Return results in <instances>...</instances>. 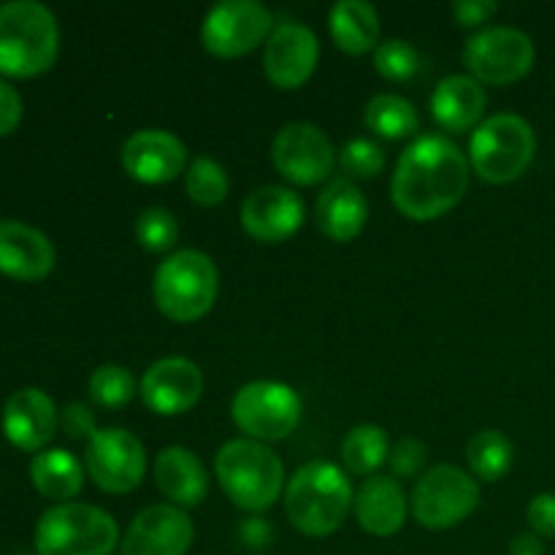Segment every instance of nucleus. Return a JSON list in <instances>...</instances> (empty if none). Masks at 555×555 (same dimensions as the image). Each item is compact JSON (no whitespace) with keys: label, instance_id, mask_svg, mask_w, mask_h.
Here are the masks:
<instances>
[{"label":"nucleus","instance_id":"40","mask_svg":"<svg viewBox=\"0 0 555 555\" xmlns=\"http://www.w3.org/2000/svg\"><path fill=\"white\" fill-rule=\"evenodd\" d=\"M238 537H242L244 545L266 547V542L271 540V529L263 518H249L244 520L242 529H238Z\"/></svg>","mask_w":555,"mask_h":555},{"label":"nucleus","instance_id":"25","mask_svg":"<svg viewBox=\"0 0 555 555\" xmlns=\"http://www.w3.org/2000/svg\"><path fill=\"white\" fill-rule=\"evenodd\" d=\"M331 36L347 54H366L379 43L377 9L366 0H339L328 14Z\"/></svg>","mask_w":555,"mask_h":555},{"label":"nucleus","instance_id":"23","mask_svg":"<svg viewBox=\"0 0 555 555\" xmlns=\"http://www.w3.org/2000/svg\"><path fill=\"white\" fill-rule=\"evenodd\" d=\"M314 217H318L320 231L334 242H350L363 231L369 217L366 195L361 193L350 179H334L323 188L314 204Z\"/></svg>","mask_w":555,"mask_h":555},{"label":"nucleus","instance_id":"42","mask_svg":"<svg viewBox=\"0 0 555 555\" xmlns=\"http://www.w3.org/2000/svg\"><path fill=\"white\" fill-rule=\"evenodd\" d=\"M20 555H25V553H20Z\"/></svg>","mask_w":555,"mask_h":555},{"label":"nucleus","instance_id":"35","mask_svg":"<svg viewBox=\"0 0 555 555\" xmlns=\"http://www.w3.org/2000/svg\"><path fill=\"white\" fill-rule=\"evenodd\" d=\"M393 477H415L426 464V444L417 437H401L388 453Z\"/></svg>","mask_w":555,"mask_h":555},{"label":"nucleus","instance_id":"1","mask_svg":"<svg viewBox=\"0 0 555 555\" xmlns=\"http://www.w3.org/2000/svg\"><path fill=\"white\" fill-rule=\"evenodd\" d=\"M469 157L442 133L417 135L399 157L390 193L401 215L437 220L448 215L469 188Z\"/></svg>","mask_w":555,"mask_h":555},{"label":"nucleus","instance_id":"9","mask_svg":"<svg viewBox=\"0 0 555 555\" xmlns=\"http://www.w3.org/2000/svg\"><path fill=\"white\" fill-rule=\"evenodd\" d=\"M534 41L513 25H491L472 33L464 47L466 68L486 85H513L534 65Z\"/></svg>","mask_w":555,"mask_h":555},{"label":"nucleus","instance_id":"41","mask_svg":"<svg viewBox=\"0 0 555 555\" xmlns=\"http://www.w3.org/2000/svg\"><path fill=\"white\" fill-rule=\"evenodd\" d=\"M509 555H545V542L534 531L531 534H518L509 542Z\"/></svg>","mask_w":555,"mask_h":555},{"label":"nucleus","instance_id":"36","mask_svg":"<svg viewBox=\"0 0 555 555\" xmlns=\"http://www.w3.org/2000/svg\"><path fill=\"white\" fill-rule=\"evenodd\" d=\"M60 423H63V431L68 434L70 439H87V442H90L92 434L98 431L95 412H92V406H87L85 401H74V404L65 406L63 415H60Z\"/></svg>","mask_w":555,"mask_h":555},{"label":"nucleus","instance_id":"15","mask_svg":"<svg viewBox=\"0 0 555 555\" xmlns=\"http://www.w3.org/2000/svg\"><path fill=\"white\" fill-rule=\"evenodd\" d=\"M141 399L157 415H182L193 410L204 390V374L190 358L171 356L152 363L141 377Z\"/></svg>","mask_w":555,"mask_h":555},{"label":"nucleus","instance_id":"20","mask_svg":"<svg viewBox=\"0 0 555 555\" xmlns=\"http://www.w3.org/2000/svg\"><path fill=\"white\" fill-rule=\"evenodd\" d=\"M54 269V247L47 233L20 220H0V274L36 282Z\"/></svg>","mask_w":555,"mask_h":555},{"label":"nucleus","instance_id":"13","mask_svg":"<svg viewBox=\"0 0 555 555\" xmlns=\"http://www.w3.org/2000/svg\"><path fill=\"white\" fill-rule=\"evenodd\" d=\"M276 171L293 184H318L334 171L336 150L312 122H287L271 144Z\"/></svg>","mask_w":555,"mask_h":555},{"label":"nucleus","instance_id":"11","mask_svg":"<svg viewBox=\"0 0 555 555\" xmlns=\"http://www.w3.org/2000/svg\"><path fill=\"white\" fill-rule=\"evenodd\" d=\"M274 16L258 0H222L206 14L201 38L206 52L217 57H238L260 41H269Z\"/></svg>","mask_w":555,"mask_h":555},{"label":"nucleus","instance_id":"30","mask_svg":"<svg viewBox=\"0 0 555 555\" xmlns=\"http://www.w3.org/2000/svg\"><path fill=\"white\" fill-rule=\"evenodd\" d=\"M184 190L201 206L220 204L228 195V173L215 157L198 155L184 171Z\"/></svg>","mask_w":555,"mask_h":555},{"label":"nucleus","instance_id":"6","mask_svg":"<svg viewBox=\"0 0 555 555\" xmlns=\"http://www.w3.org/2000/svg\"><path fill=\"white\" fill-rule=\"evenodd\" d=\"M117 547V520L95 504H54L36 524V555H112Z\"/></svg>","mask_w":555,"mask_h":555},{"label":"nucleus","instance_id":"21","mask_svg":"<svg viewBox=\"0 0 555 555\" xmlns=\"http://www.w3.org/2000/svg\"><path fill=\"white\" fill-rule=\"evenodd\" d=\"M356 520L363 531L374 537H390L404 526L406 520V493L396 477L374 475L363 480V486L352 499Z\"/></svg>","mask_w":555,"mask_h":555},{"label":"nucleus","instance_id":"37","mask_svg":"<svg viewBox=\"0 0 555 555\" xmlns=\"http://www.w3.org/2000/svg\"><path fill=\"white\" fill-rule=\"evenodd\" d=\"M526 518H529L531 531L537 537L555 540V493H540V496L531 499Z\"/></svg>","mask_w":555,"mask_h":555},{"label":"nucleus","instance_id":"28","mask_svg":"<svg viewBox=\"0 0 555 555\" xmlns=\"http://www.w3.org/2000/svg\"><path fill=\"white\" fill-rule=\"evenodd\" d=\"M388 434L374 423H361L341 442V461L352 475L361 477H374V472L388 461Z\"/></svg>","mask_w":555,"mask_h":555},{"label":"nucleus","instance_id":"32","mask_svg":"<svg viewBox=\"0 0 555 555\" xmlns=\"http://www.w3.org/2000/svg\"><path fill=\"white\" fill-rule=\"evenodd\" d=\"M135 238L146 253H168L179 242V222L163 206H150L135 217Z\"/></svg>","mask_w":555,"mask_h":555},{"label":"nucleus","instance_id":"26","mask_svg":"<svg viewBox=\"0 0 555 555\" xmlns=\"http://www.w3.org/2000/svg\"><path fill=\"white\" fill-rule=\"evenodd\" d=\"M30 480L43 499L65 504L85 486V466L68 450H41L30 461Z\"/></svg>","mask_w":555,"mask_h":555},{"label":"nucleus","instance_id":"5","mask_svg":"<svg viewBox=\"0 0 555 555\" xmlns=\"http://www.w3.org/2000/svg\"><path fill=\"white\" fill-rule=\"evenodd\" d=\"M220 274L215 260L198 249H179L168 255L155 271L152 296L157 309L177 323L201 320L217 301Z\"/></svg>","mask_w":555,"mask_h":555},{"label":"nucleus","instance_id":"10","mask_svg":"<svg viewBox=\"0 0 555 555\" xmlns=\"http://www.w3.org/2000/svg\"><path fill=\"white\" fill-rule=\"evenodd\" d=\"M480 486L475 477L453 464H437L415 482L412 515L426 529H450L475 513Z\"/></svg>","mask_w":555,"mask_h":555},{"label":"nucleus","instance_id":"2","mask_svg":"<svg viewBox=\"0 0 555 555\" xmlns=\"http://www.w3.org/2000/svg\"><path fill=\"white\" fill-rule=\"evenodd\" d=\"M350 477L331 461H309L293 472L285 488V513L293 529L307 537H328L341 529L352 507Z\"/></svg>","mask_w":555,"mask_h":555},{"label":"nucleus","instance_id":"19","mask_svg":"<svg viewBox=\"0 0 555 555\" xmlns=\"http://www.w3.org/2000/svg\"><path fill=\"white\" fill-rule=\"evenodd\" d=\"M57 406L41 388H20L3 406V434L27 453H41L57 431Z\"/></svg>","mask_w":555,"mask_h":555},{"label":"nucleus","instance_id":"22","mask_svg":"<svg viewBox=\"0 0 555 555\" xmlns=\"http://www.w3.org/2000/svg\"><path fill=\"white\" fill-rule=\"evenodd\" d=\"M155 482L173 507H195L209 493V472L188 448H163L155 455Z\"/></svg>","mask_w":555,"mask_h":555},{"label":"nucleus","instance_id":"14","mask_svg":"<svg viewBox=\"0 0 555 555\" xmlns=\"http://www.w3.org/2000/svg\"><path fill=\"white\" fill-rule=\"evenodd\" d=\"M195 540L190 515L173 504L141 509L119 540V555H188Z\"/></svg>","mask_w":555,"mask_h":555},{"label":"nucleus","instance_id":"12","mask_svg":"<svg viewBox=\"0 0 555 555\" xmlns=\"http://www.w3.org/2000/svg\"><path fill=\"white\" fill-rule=\"evenodd\" d=\"M87 475L106 493L139 488L146 472V453L139 437L125 428H98L85 450Z\"/></svg>","mask_w":555,"mask_h":555},{"label":"nucleus","instance_id":"24","mask_svg":"<svg viewBox=\"0 0 555 555\" xmlns=\"http://www.w3.org/2000/svg\"><path fill=\"white\" fill-rule=\"evenodd\" d=\"M488 95L475 76H444L431 95V114L444 130L464 133L480 122Z\"/></svg>","mask_w":555,"mask_h":555},{"label":"nucleus","instance_id":"31","mask_svg":"<svg viewBox=\"0 0 555 555\" xmlns=\"http://www.w3.org/2000/svg\"><path fill=\"white\" fill-rule=\"evenodd\" d=\"M135 396V379L119 363H103L90 374V399L106 410H119Z\"/></svg>","mask_w":555,"mask_h":555},{"label":"nucleus","instance_id":"7","mask_svg":"<svg viewBox=\"0 0 555 555\" xmlns=\"http://www.w3.org/2000/svg\"><path fill=\"white\" fill-rule=\"evenodd\" d=\"M537 152V133L520 114L502 112L482 119L469 139V166L486 182L507 184L524 177Z\"/></svg>","mask_w":555,"mask_h":555},{"label":"nucleus","instance_id":"18","mask_svg":"<svg viewBox=\"0 0 555 555\" xmlns=\"http://www.w3.org/2000/svg\"><path fill=\"white\" fill-rule=\"evenodd\" d=\"M242 225L258 242H285L304 225V201L296 190L263 184L242 204Z\"/></svg>","mask_w":555,"mask_h":555},{"label":"nucleus","instance_id":"34","mask_svg":"<svg viewBox=\"0 0 555 555\" xmlns=\"http://www.w3.org/2000/svg\"><path fill=\"white\" fill-rule=\"evenodd\" d=\"M339 166L345 179H372L383 171L385 152L372 139H350L339 152Z\"/></svg>","mask_w":555,"mask_h":555},{"label":"nucleus","instance_id":"16","mask_svg":"<svg viewBox=\"0 0 555 555\" xmlns=\"http://www.w3.org/2000/svg\"><path fill=\"white\" fill-rule=\"evenodd\" d=\"M320 57V43L312 27L301 22H282L271 30L263 49V70L276 87L293 90L312 76Z\"/></svg>","mask_w":555,"mask_h":555},{"label":"nucleus","instance_id":"39","mask_svg":"<svg viewBox=\"0 0 555 555\" xmlns=\"http://www.w3.org/2000/svg\"><path fill=\"white\" fill-rule=\"evenodd\" d=\"M499 11L496 0H459L453 3V16L461 22L464 27H475L482 25L488 16H493Z\"/></svg>","mask_w":555,"mask_h":555},{"label":"nucleus","instance_id":"3","mask_svg":"<svg viewBox=\"0 0 555 555\" xmlns=\"http://www.w3.org/2000/svg\"><path fill=\"white\" fill-rule=\"evenodd\" d=\"M60 52V27L38 0L0 5V74L36 76L52 68Z\"/></svg>","mask_w":555,"mask_h":555},{"label":"nucleus","instance_id":"17","mask_svg":"<svg viewBox=\"0 0 555 555\" xmlns=\"http://www.w3.org/2000/svg\"><path fill=\"white\" fill-rule=\"evenodd\" d=\"M122 168L144 184L171 182L188 168V150L171 130L144 128L122 144Z\"/></svg>","mask_w":555,"mask_h":555},{"label":"nucleus","instance_id":"29","mask_svg":"<svg viewBox=\"0 0 555 555\" xmlns=\"http://www.w3.org/2000/svg\"><path fill=\"white\" fill-rule=\"evenodd\" d=\"M515 459V448L502 431L496 428H482L475 437L466 442V461H469V469L475 472V477L480 480L493 482L502 480L509 472Z\"/></svg>","mask_w":555,"mask_h":555},{"label":"nucleus","instance_id":"38","mask_svg":"<svg viewBox=\"0 0 555 555\" xmlns=\"http://www.w3.org/2000/svg\"><path fill=\"white\" fill-rule=\"evenodd\" d=\"M22 119V98L9 81L0 79V135H9Z\"/></svg>","mask_w":555,"mask_h":555},{"label":"nucleus","instance_id":"4","mask_svg":"<svg viewBox=\"0 0 555 555\" xmlns=\"http://www.w3.org/2000/svg\"><path fill=\"white\" fill-rule=\"evenodd\" d=\"M215 475L222 491L238 509L263 513L285 488V466L280 455L255 439H231L215 459Z\"/></svg>","mask_w":555,"mask_h":555},{"label":"nucleus","instance_id":"27","mask_svg":"<svg viewBox=\"0 0 555 555\" xmlns=\"http://www.w3.org/2000/svg\"><path fill=\"white\" fill-rule=\"evenodd\" d=\"M363 119H366L369 130H374L383 139H404L421 128V117H417V108L412 106V101L393 95V92L374 95L366 103Z\"/></svg>","mask_w":555,"mask_h":555},{"label":"nucleus","instance_id":"33","mask_svg":"<svg viewBox=\"0 0 555 555\" xmlns=\"http://www.w3.org/2000/svg\"><path fill=\"white\" fill-rule=\"evenodd\" d=\"M374 65H377L379 74L385 79L404 81L410 76L417 74V65H421V54L404 38H385L374 49Z\"/></svg>","mask_w":555,"mask_h":555},{"label":"nucleus","instance_id":"8","mask_svg":"<svg viewBox=\"0 0 555 555\" xmlns=\"http://www.w3.org/2000/svg\"><path fill=\"white\" fill-rule=\"evenodd\" d=\"M301 396L285 383L255 379L236 390L231 401V417L247 439L276 442L291 437L301 423Z\"/></svg>","mask_w":555,"mask_h":555}]
</instances>
